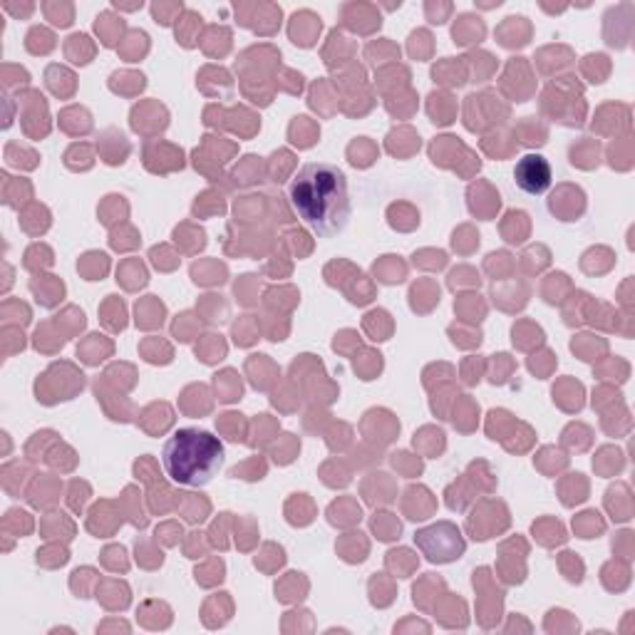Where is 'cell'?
<instances>
[{"mask_svg": "<svg viewBox=\"0 0 635 635\" xmlns=\"http://www.w3.org/2000/svg\"><path fill=\"white\" fill-rule=\"evenodd\" d=\"M291 201L318 236L341 234L351 219L347 179L335 164L313 162L301 167L291 182Z\"/></svg>", "mask_w": 635, "mask_h": 635, "instance_id": "cell-1", "label": "cell"}, {"mask_svg": "<svg viewBox=\"0 0 635 635\" xmlns=\"http://www.w3.org/2000/svg\"><path fill=\"white\" fill-rule=\"evenodd\" d=\"M516 187L526 194H544L552 187V167L542 154H526L514 169Z\"/></svg>", "mask_w": 635, "mask_h": 635, "instance_id": "cell-4", "label": "cell"}, {"mask_svg": "<svg viewBox=\"0 0 635 635\" xmlns=\"http://www.w3.org/2000/svg\"><path fill=\"white\" fill-rule=\"evenodd\" d=\"M162 462L177 484L204 486L214 480L224 462V447L219 437L204 430H179L164 444Z\"/></svg>", "mask_w": 635, "mask_h": 635, "instance_id": "cell-2", "label": "cell"}, {"mask_svg": "<svg viewBox=\"0 0 635 635\" xmlns=\"http://www.w3.org/2000/svg\"><path fill=\"white\" fill-rule=\"evenodd\" d=\"M415 544L432 564H450V561H457L464 554V538L460 528L450 522L422 528L415 534Z\"/></svg>", "mask_w": 635, "mask_h": 635, "instance_id": "cell-3", "label": "cell"}, {"mask_svg": "<svg viewBox=\"0 0 635 635\" xmlns=\"http://www.w3.org/2000/svg\"><path fill=\"white\" fill-rule=\"evenodd\" d=\"M373 528L375 532H380V538H383V542H390V538L400 536V522H395V518L393 522H387L385 514L373 518Z\"/></svg>", "mask_w": 635, "mask_h": 635, "instance_id": "cell-5", "label": "cell"}]
</instances>
